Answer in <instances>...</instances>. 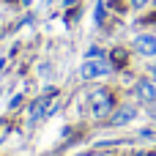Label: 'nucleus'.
Instances as JSON below:
<instances>
[{
  "label": "nucleus",
  "mask_w": 156,
  "mask_h": 156,
  "mask_svg": "<svg viewBox=\"0 0 156 156\" xmlns=\"http://www.w3.org/2000/svg\"><path fill=\"white\" fill-rule=\"evenodd\" d=\"M88 107H90V115L93 118H110L115 112V99L110 90L104 88H93L88 93Z\"/></svg>",
  "instance_id": "1"
},
{
  "label": "nucleus",
  "mask_w": 156,
  "mask_h": 156,
  "mask_svg": "<svg viewBox=\"0 0 156 156\" xmlns=\"http://www.w3.org/2000/svg\"><path fill=\"white\" fill-rule=\"evenodd\" d=\"M110 71H112V63L104 60V58H99V55L85 58L82 66H80V77H82V80H101V77H107Z\"/></svg>",
  "instance_id": "2"
},
{
  "label": "nucleus",
  "mask_w": 156,
  "mask_h": 156,
  "mask_svg": "<svg viewBox=\"0 0 156 156\" xmlns=\"http://www.w3.org/2000/svg\"><path fill=\"white\" fill-rule=\"evenodd\" d=\"M52 107H55V93H47V96L36 99L30 104V123H38L41 118H47L52 112Z\"/></svg>",
  "instance_id": "3"
},
{
  "label": "nucleus",
  "mask_w": 156,
  "mask_h": 156,
  "mask_svg": "<svg viewBox=\"0 0 156 156\" xmlns=\"http://www.w3.org/2000/svg\"><path fill=\"white\" fill-rule=\"evenodd\" d=\"M134 52L145 55V58H156V36L154 33H140L134 36Z\"/></svg>",
  "instance_id": "4"
},
{
  "label": "nucleus",
  "mask_w": 156,
  "mask_h": 156,
  "mask_svg": "<svg viewBox=\"0 0 156 156\" xmlns=\"http://www.w3.org/2000/svg\"><path fill=\"white\" fill-rule=\"evenodd\" d=\"M134 96L145 104H154L156 101V80H137L134 85Z\"/></svg>",
  "instance_id": "5"
},
{
  "label": "nucleus",
  "mask_w": 156,
  "mask_h": 156,
  "mask_svg": "<svg viewBox=\"0 0 156 156\" xmlns=\"http://www.w3.org/2000/svg\"><path fill=\"white\" fill-rule=\"evenodd\" d=\"M134 118H137V110H134L132 104H123V107H118V110L110 115V126H129Z\"/></svg>",
  "instance_id": "6"
},
{
  "label": "nucleus",
  "mask_w": 156,
  "mask_h": 156,
  "mask_svg": "<svg viewBox=\"0 0 156 156\" xmlns=\"http://www.w3.org/2000/svg\"><path fill=\"white\" fill-rule=\"evenodd\" d=\"M112 58H115L118 63H123V60H126V52H123V49H115V52H112Z\"/></svg>",
  "instance_id": "7"
},
{
  "label": "nucleus",
  "mask_w": 156,
  "mask_h": 156,
  "mask_svg": "<svg viewBox=\"0 0 156 156\" xmlns=\"http://www.w3.org/2000/svg\"><path fill=\"white\" fill-rule=\"evenodd\" d=\"M101 19H104V5L99 3V5H96V22H101Z\"/></svg>",
  "instance_id": "8"
},
{
  "label": "nucleus",
  "mask_w": 156,
  "mask_h": 156,
  "mask_svg": "<svg viewBox=\"0 0 156 156\" xmlns=\"http://www.w3.org/2000/svg\"><path fill=\"white\" fill-rule=\"evenodd\" d=\"M129 3H132V8H143V5H148L151 0H129Z\"/></svg>",
  "instance_id": "9"
},
{
  "label": "nucleus",
  "mask_w": 156,
  "mask_h": 156,
  "mask_svg": "<svg viewBox=\"0 0 156 156\" xmlns=\"http://www.w3.org/2000/svg\"><path fill=\"white\" fill-rule=\"evenodd\" d=\"M148 71H151V80H156V60L151 63V66H148Z\"/></svg>",
  "instance_id": "10"
},
{
  "label": "nucleus",
  "mask_w": 156,
  "mask_h": 156,
  "mask_svg": "<svg viewBox=\"0 0 156 156\" xmlns=\"http://www.w3.org/2000/svg\"><path fill=\"white\" fill-rule=\"evenodd\" d=\"M77 3H80V0H63V5H66V8H69V5H77Z\"/></svg>",
  "instance_id": "11"
},
{
  "label": "nucleus",
  "mask_w": 156,
  "mask_h": 156,
  "mask_svg": "<svg viewBox=\"0 0 156 156\" xmlns=\"http://www.w3.org/2000/svg\"><path fill=\"white\" fill-rule=\"evenodd\" d=\"M151 115H156V101H154V104H151Z\"/></svg>",
  "instance_id": "12"
},
{
  "label": "nucleus",
  "mask_w": 156,
  "mask_h": 156,
  "mask_svg": "<svg viewBox=\"0 0 156 156\" xmlns=\"http://www.w3.org/2000/svg\"><path fill=\"white\" fill-rule=\"evenodd\" d=\"M8 3H14V0H8Z\"/></svg>",
  "instance_id": "13"
},
{
  "label": "nucleus",
  "mask_w": 156,
  "mask_h": 156,
  "mask_svg": "<svg viewBox=\"0 0 156 156\" xmlns=\"http://www.w3.org/2000/svg\"><path fill=\"white\" fill-rule=\"evenodd\" d=\"M154 5H156V0H154Z\"/></svg>",
  "instance_id": "14"
}]
</instances>
